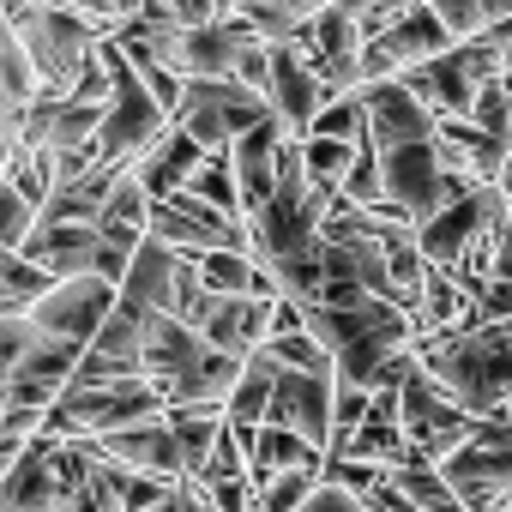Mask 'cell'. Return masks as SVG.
Segmentation results:
<instances>
[{
  "mask_svg": "<svg viewBox=\"0 0 512 512\" xmlns=\"http://www.w3.org/2000/svg\"><path fill=\"white\" fill-rule=\"evenodd\" d=\"M362 416H368V386H344V380H332V440L350 434Z\"/></svg>",
  "mask_w": 512,
  "mask_h": 512,
  "instance_id": "cell-39",
  "label": "cell"
},
{
  "mask_svg": "<svg viewBox=\"0 0 512 512\" xmlns=\"http://www.w3.org/2000/svg\"><path fill=\"white\" fill-rule=\"evenodd\" d=\"M91 452L109 458V464H121V470H145V476H169V482H181V452H175V434H169L163 416L133 422V428H115V434H97Z\"/></svg>",
  "mask_w": 512,
  "mask_h": 512,
  "instance_id": "cell-17",
  "label": "cell"
},
{
  "mask_svg": "<svg viewBox=\"0 0 512 512\" xmlns=\"http://www.w3.org/2000/svg\"><path fill=\"white\" fill-rule=\"evenodd\" d=\"M272 7H278V13H290L296 25H308V19H314V13L326 7V0H272Z\"/></svg>",
  "mask_w": 512,
  "mask_h": 512,
  "instance_id": "cell-44",
  "label": "cell"
},
{
  "mask_svg": "<svg viewBox=\"0 0 512 512\" xmlns=\"http://www.w3.org/2000/svg\"><path fill=\"white\" fill-rule=\"evenodd\" d=\"M241 43H260V37L247 31V19H241V13L211 19V25H193V31H181L175 73H181V79H229V67H235Z\"/></svg>",
  "mask_w": 512,
  "mask_h": 512,
  "instance_id": "cell-18",
  "label": "cell"
},
{
  "mask_svg": "<svg viewBox=\"0 0 512 512\" xmlns=\"http://www.w3.org/2000/svg\"><path fill=\"white\" fill-rule=\"evenodd\" d=\"M398 428H404V440L422 452V464H440L446 452H458V446L470 440L476 416H464L452 398H440L434 380H428V374L416 368V356H410V374L398 380Z\"/></svg>",
  "mask_w": 512,
  "mask_h": 512,
  "instance_id": "cell-7",
  "label": "cell"
},
{
  "mask_svg": "<svg viewBox=\"0 0 512 512\" xmlns=\"http://www.w3.org/2000/svg\"><path fill=\"white\" fill-rule=\"evenodd\" d=\"M266 115H272V103L235 79H181V103H175L169 127H181L199 151H223L235 133H247Z\"/></svg>",
  "mask_w": 512,
  "mask_h": 512,
  "instance_id": "cell-5",
  "label": "cell"
},
{
  "mask_svg": "<svg viewBox=\"0 0 512 512\" xmlns=\"http://www.w3.org/2000/svg\"><path fill=\"white\" fill-rule=\"evenodd\" d=\"M260 350H266V356H272L278 368H302V374H332V356H326V350H320V344H314V338H308L302 326H296V332H272V338H266Z\"/></svg>",
  "mask_w": 512,
  "mask_h": 512,
  "instance_id": "cell-30",
  "label": "cell"
},
{
  "mask_svg": "<svg viewBox=\"0 0 512 512\" xmlns=\"http://www.w3.org/2000/svg\"><path fill=\"white\" fill-rule=\"evenodd\" d=\"M410 7H416V0H362L356 31H362V37H380V31H386V25H398Z\"/></svg>",
  "mask_w": 512,
  "mask_h": 512,
  "instance_id": "cell-41",
  "label": "cell"
},
{
  "mask_svg": "<svg viewBox=\"0 0 512 512\" xmlns=\"http://www.w3.org/2000/svg\"><path fill=\"white\" fill-rule=\"evenodd\" d=\"M272 380H278V362H272L266 350H247V356H241V374H235V386H229V398H223V422L260 428V422H266Z\"/></svg>",
  "mask_w": 512,
  "mask_h": 512,
  "instance_id": "cell-23",
  "label": "cell"
},
{
  "mask_svg": "<svg viewBox=\"0 0 512 512\" xmlns=\"http://www.w3.org/2000/svg\"><path fill=\"white\" fill-rule=\"evenodd\" d=\"M422 7L446 25L452 43H458V37H476V31H488V25H500V19H512V0H422Z\"/></svg>",
  "mask_w": 512,
  "mask_h": 512,
  "instance_id": "cell-25",
  "label": "cell"
},
{
  "mask_svg": "<svg viewBox=\"0 0 512 512\" xmlns=\"http://www.w3.org/2000/svg\"><path fill=\"white\" fill-rule=\"evenodd\" d=\"M151 512H205V500H199V488H193V482H175Z\"/></svg>",
  "mask_w": 512,
  "mask_h": 512,
  "instance_id": "cell-43",
  "label": "cell"
},
{
  "mask_svg": "<svg viewBox=\"0 0 512 512\" xmlns=\"http://www.w3.org/2000/svg\"><path fill=\"white\" fill-rule=\"evenodd\" d=\"M440 49H452V37H446V25L416 0L398 25H386L380 37H362L356 73H362V85H368V79H398L404 67H422V61H434Z\"/></svg>",
  "mask_w": 512,
  "mask_h": 512,
  "instance_id": "cell-10",
  "label": "cell"
},
{
  "mask_svg": "<svg viewBox=\"0 0 512 512\" xmlns=\"http://www.w3.org/2000/svg\"><path fill=\"white\" fill-rule=\"evenodd\" d=\"M199 157H205V151H199L181 127H169L151 151H139V157H133V181L145 187V199H163V193L187 187V175L199 169Z\"/></svg>",
  "mask_w": 512,
  "mask_h": 512,
  "instance_id": "cell-22",
  "label": "cell"
},
{
  "mask_svg": "<svg viewBox=\"0 0 512 512\" xmlns=\"http://www.w3.org/2000/svg\"><path fill=\"white\" fill-rule=\"evenodd\" d=\"M25 344H31V320H25L19 308H0V410L13 404L7 380H13V362L25 356Z\"/></svg>",
  "mask_w": 512,
  "mask_h": 512,
  "instance_id": "cell-36",
  "label": "cell"
},
{
  "mask_svg": "<svg viewBox=\"0 0 512 512\" xmlns=\"http://www.w3.org/2000/svg\"><path fill=\"white\" fill-rule=\"evenodd\" d=\"M103 482L115 488V500H121V512H151L175 482L169 476H145V470H121V464H109L103 458Z\"/></svg>",
  "mask_w": 512,
  "mask_h": 512,
  "instance_id": "cell-29",
  "label": "cell"
},
{
  "mask_svg": "<svg viewBox=\"0 0 512 512\" xmlns=\"http://www.w3.org/2000/svg\"><path fill=\"white\" fill-rule=\"evenodd\" d=\"M266 422L302 434L308 446H332V374H302V368H278L272 398H266Z\"/></svg>",
  "mask_w": 512,
  "mask_h": 512,
  "instance_id": "cell-11",
  "label": "cell"
},
{
  "mask_svg": "<svg viewBox=\"0 0 512 512\" xmlns=\"http://www.w3.org/2000/svg\"><path fill=\"white\" fill-rule=\"evenodd\" d=\"M175 272H181V253L145 235V241L133 247V260H127L115 296H121L127 308H139V314H169V302H175Z\"/></svg>",
  "mask_w": 512,
  "mask_h": 512,
  "instance_id": "cell-20",
  "label": "cell"
},
{
  "mask_svg": "<svg viewBox=\"0 0 512 512\" xmlns=\"http://www.w3.org/2000/svg\"><path fill=\"white\" fill-rule=\"evenodd\" d=\"M308 133H320V139H344V145H356V139H368V115H362V103H356V91H344V97H326L320 109H314V121H308ZM302 133V139H308Z\"/></svg>",
  "mask_w": 512,
  "mask_h": 512,
  "instance_id": "cell-27",
  "label": "cell"
},
{
  "mask_svg": "<svg viewBox=\"0 0 512 512\" xmlns=\"http://www.w3.org/2000/svg\"><path fill=\"white\" fill-rule=\"evenodd\" d=\"M506 55H512V49H506Z\"/></svg>",
  "mask_w": 512,
  "mask_h": 512,
  "instance_id": "cell-51",
  "label": "cell"
},
{
  "mask_svg": "<svg viewBox=\"0 0 512 512\" xmlns=\"http://www.w3.org/2000/svg\"><path fill=\"white\" fill-rule=\"evenodd\" d=\"M145 235L163 241V247H175V253H205V247H235V253H247V223L211 211V205L193 199L187 187L151 199V211H145Z\"/></svg>",
  "mask_w": 512,
  "mask_h": 512,
  "instance_id": "cell-8",
  "label": "cell"
},
{
  "mask_svg": "<svg viewBox=\"0 0 512 512\" xmlns=\"http://www.w3.org/2000/svg\"><path fill=\"white\" fill-rule=\"evenodd\" d=\"M284 121L278 115H266V121H253L247 133H235L229 145H223V157H229V175H235V199H241V217L247 211H260L266 199H272V187H278V151H284Z\"/></svg>",
  "mask_w": 512,
  "mask_h": 512,
  "instance_id": "cell-12",
  "label": "cell"
},
{
  "mask_svg": "<svg viewBox=\"0 0 512 512\" xmlns=\"http://www.w3.org/2000/svg\"><path fill=\"white\" fill-rule=\"evenodd\" d=\"M49 284H55V278H49L43 266L19 260V253H0V290H7V308H19V314H25Z\"/></svg>",
  "mask_w": 512,
  "mask_h": 512,
  "instance_id": "cell-32",
  "label": "cell"
},
{
  "mask_svg": "<svg viewBox=\"0 0 512 512\" xmlns=\"http://www.w3.org/2000/svg\"><path fill=\"white\" fill-rule=\"evenodd\" d=\"M193 272H199V284H205L211 296H247V290H253V260H247V253H235V247H205V253H193Z\"/></svg>",
  "mask_w": 512,
  "mask_h": 512,
  "instance_id": "cell-24",
  "label": "cell"
},
{
  "mask_svg": "<svg viewBox=\"0 0 512 512\" xmlns=\"http://www.w3.org/2000/svg\"><path fill=\"white\" fill-rule=\"evenodd\" d=\"M79 350H85V344L37 338V332H31V344H25V356L13 362V380H7L13 404H25V410H49V404L67 392V380H73V368H79Z\"/></svg>",
  "mask_w": 512,
  "mask_h": 512,
  "instance_id": "cell-16",
  "label": "cell"
},
{
  "mask_svg": "<svg viewBox=\"0 0 512 512\" xmlns=\"http://www.w3.org/2000/svg\"><path fill=\"white\" fill-rule=\"evenodd\" d=\"M320 464H326V452L308 446L302 434L278 428V422H260V428L247 434V488L272 482L278 470H320Z\"/></svg>",
  "mask_w": 512,
  "mask_h": 512,
  "instance_id": "cell-21",
  "label": "cell"
},
{
  "mask_svg": "<svg viewBox=\"0 0 512 512\" xmlns=\"http://www.w3.org/2000/svg\"><path fill=\"white\" fill-rule=\"evenodd\" d=\"M31 97H37V73H31L25 49L7 43V49H0V109H25Z\"/></svg>",
  "mask_w": 512,
  "mask_h": 512,
  "instance_id": "cell-34",
  "label": "cell"
},
{
  "mask_svg": "<svg viewBox=\"0 0 512 512\" xmlns=\"http://www.w3.org/2000/svg\"><path fill=\"white\" fill-rule=\"evenodd\" d=\"M187 193H193V199H205V205H211V211H223V217H241L235 175H229V157H223V151H205V157H199V169L187 175Z\"/></svg>",
  "mask_w": 512,
  "mask_h": 512,
  "instance_id": "cell-26",
  "label": "cell"
},
{
  "mask_svg": "<svg viewBox=\"0 0 512 512\" xmlns=\"http://www.w3.org/2000/svg\"><path fill=\"white\" fill-rule=\"evenodd\" d=\"M235 7H241V0H211V19H229Z\"/></svg>",
  "mask_w": 512,
  "mask_h": 512,
  "instance_id": "cell-47",
  "label": "cell"
},
{
  "mask_svg": "<svg viewBox=\"0 0 512 512\" xmlns=\"http://www.w3.org/2000/svg\"><path fill=\"white\" fill-rule=\"evenodd\" d=\"M338 199L344 205H380L386 193H380V151H374V139H356V157H350V169L338 175Z\"/></svg>",
  "mask_w": 512,
  "mask_h": 512,
  "instance_id": "cell-28",
  "label": "cell"
},
{
  "mask_svg": "<svg viewBox=\"0 0 512 512\" xmlns=\"http://www.w3.org/2000/svg\"><path fill=\"white\" fill-rule=\"evenodd\" d=\"M416 368L434 380L440 398H452L464 416H500L512 398V344L500 326H446L410 338Z\"/></svg>",
  "mask_w": 512,
  "mask_h": 512,
  "instance_id": "cell-1",
  "label": "cell"
},
{
  "mask_svg": "<svg viewBox=\"0 0 512 512\" xmlns=\"http://www.w3.org/2000/svg\"><path fill=\"white\" fill-rule=\"evenodd\" d=\"M500 61H506V49H494L488 37H458V43L440 49L434 61L404 67L398 85H404L422 109H434V115L446 121V115H464V109H470L476 85H488V79L500 73Z\"/></svg>",
  "mask_w": 512,
  "mask_h": 512,
  "instance_id": "cell-4",
  "label": "cell"
},
{
  "mask_svg": "<svg viewBox=\"0 0 512 512\" xmlns=\"http://www.w3.org/2000/svg\"><path fill=\"white\" fill-rule=\"evenodd\" d=\"M494 187H500V199L512 205V151H506V163H500V175H494Z\"/></svg>",
  "mask_w": 512,
  "mask_h": 512,
  "instance_id": "cell-45",
  "label": "cell"
},
{
  "mask_svg": "<svg viewBox=\"0 0 512 512\" xmlns=\"http://www.w3.org/2000/svg\"><path fill=\"white\" fill-rule=\"evenodd\" d=\"M314 482H320V470H278L272 482L253 488V506H260V512H296L314 494Z\"/></svg>",
  "mask_w": 512,
  "mask_h": 512,
  "instance_id": "cell-33",
  "label": "cell"
},
{
  "mask_svg": "<svg viewBox=\"0 0 512 512\" xmlns=\"http://www.w3.org/2000/svg\"><path fill=\"white\" fill-rule=\"evenodd\" d=\"M464 121H470V127H482V133H494V139H512V115H506V91H500V79L476 85V97H470Z\"/></svg>",
  "mask_w": 512,
  "mask_h": 512,
  "instance_id": "cell-37",
  "label": "cell"
},
{
  "mask_svg": "<svg viewBox=\"0 0 512 512\" xmlns=\"http://www.w3.org/2000/svg\"><path fill=\"white\" fill-rule=\"evenodd\" d=\"M163 13H169L181 31H193V25H211V0H163Z\"/></svg>",
  "mask_w": 512,
  "mask_h": 512,
  "instance_id": "cell-42",
  "label": "cell"
},
{
  "mask_svg": "<svg viewBox=\"0 0 512 512\" xmlns=\"http://www.w3.org/2000/svg\"><path fill=\"white\" fill-rule=\"evenodd\" d=\"M374 151H380V193H386L410 223L434 217L440 205H452V199H464V193L476 187V181H464V175H452V169L434 163V139L374 145Z\"/></svg>",
  "mask_w": 512,
  "mask_h": 512,
  "instance_id": "cell-6",
  "label": "cell"
},
{
  "mask_svg": "<svg viewBox=\"0 0 512 512\" xmlns=\"http://www.w3.org/2000/svg\"><path fill=\"white\" fill-rule=\"evenodd\" d=\"M494 79H500V91H506V115H512V55L500 61V73H494Z\"/></svg>",
  "mask_w": 512,
  "mask_h": 512,
  "instance_id": "cell-46",
  "label": "cell"
},
{
  "mask_svg": "<svg viewBox=\"0 0 512 512\" xmlns=\"http://www.w3.org/2000/svg\"><path fill=\"white\" fill-rule=\"evenodd\" d=\"M229 79L266 97V79H272V49H266V43H241V55H235V67H229Z\"/></svg>",
  "mask_w": 512,
  "mask_h": 512,
  "instance_id": "cell-38",
  "label": "cell"
},
{
  "mask_svg": "<svg viewBox=\"0 0 512 512\" xmlns=\"http://www.w3.org/2000/svg\"><path fill=\"white\" fill-rule=\"evenodd\" d=\"M434 470L464 512H506L512 506V428L500 416H476L470 440L446 452Z\"/></svg>",
  "mask_w": 512,
  "mask_h": 512,
  "instance_id": "cell-3",
  "label": "cell"
},
{
  "mask_svg": "<svg viewBox=\"0 0 512 512\" xmlns=\"http://www.w3.org/2000/svg\"><path fill=\"white\" fill-rule=\"evenodd\" d=\"M500 422H506V428H512V398H506V404H500Z\"/></svg>",
  "mask_w": 512,
  "mask_h": 512,
  "instance_id": "cell-49",
  "label": "cell"
},
{
  "mask_svg": "<svg viewBox=\"0 0 512 512\" xmlns=\"http://www.w3.org/2000/svg\"><path fill=\"white\" fill-rule=\"evenodd\" d=\"M356 103H362V115H368V139H374V145L434 139V127H440V115L422 109L398 79H368V85H356Z\"/></svg>",
  "mask_w": 512,
  "mask_h": 512,
  "instance_id": "cell-15",
  "label": "cell"
},
{
  "mask_svg": "<svg viewBox=\"0 0 512 512\" xmlns=\"http://www.w3.org/2000/svg\"><path fill=\"white\" fill-rule=\"evenodd\" d=\"M266 320H272V302H260V296H211V308L199 314V338L211 344V350H223V356H247V350H260L266 344Z\"/></svg>",
  "mask_w": 512,
  "mask_h": 512,
  "instance_id": "cell-19",
  "label": "cell"
},
{
  "mask_svg": "<svg viewBox=\"0 0 512 512\" xmlns=\"http://www.w3.org/2000/svg\"><path fill=\"white\" fill-rule=\"evenodd\" d=\"M199 488V500L211 506V512H247L253 506V488H247V476H223V482H193Z\"/></svg>",
  "mask_w": 512,
  "mask_h": 512,
  "instance_id": "cell-40",
  "label": "cell"
},
{
  "mask_svg": "<svg viewBox=\"0 0 512 512\" xmlns=\"http://www.w3.org/2000/svg\"><path fill=\"white\" fill-rule=\"evenodd\" d=\"M115 308V284L109 278H97V272H85V278H55L31 308H25V320H31V332L37 338H67V344H91V332L103 326V314Z\"/></svg>",
  "mask_w": 512,
  "mask_h": 512,
  "instance_id": "cell-9",
  "label": "cell"
},
{
  "mask_svg": "<svg viewBox=\"0 0 512 512\" xmlns=\"http://www.w3.org/2000/svg\"><path fill=\"white\" fill-rule=\"evenodd\" d=\"M13 253L43 266L49 278H85L103 260V235H97V223H31V235Z\"/></svg>",
  "mask_w": 512,
  "mask_h": 512,
  "instance_id": "cell-14",
  "label": "cell"
},
{
  "mask_svg": "<svg viewBox=\"0 0 512 512\" xmlns=\"http://www.w3.org/2000/svg\"><path fill=\"white\" fill-rule=\"evenodd\" d=\"M0 7H31V0H0Z\"/></svg>",
  "mask_w": 512,
  "mask_h": 512,
  "instance_id": "cell-50",
  "label": "cell"
},
{
  "mask_svg": "<svg viewBox=\"0 0 512 512\" xmlns=\"http://www.w3.org/2000/svg\"><path fill=\"white\" fill-rule=\"evenodd\" d=\"M13 43V25H7V7H0V49H7Z\"/></svg>",
  "mask_w": 512,
  "mask_h": 512,
  "instance_id": "cell-48",
  "label": "cell"
},
{
  "mask_svg": "<svg viewBox=\"0 0 512 512\" xmlns=\"http://www.w3.org/2000/svg\"><path fill=\"white\" fill-rule=\"evenodd\" d=\"M266 49H272L266 103H272V115L284 121V133H290V139H302V133H308V121H314V109L326 103V85L314 79V67H308L302 43H266Z\"/></svg>",
  "mask_w": 512,
  "mask_h": 512,
  "instance_id": "cell-13",
  "label": "cell"
},
{
  "mask_svg": "<svg viewBox=\"0 0 512 512\" xmlns=\"http://www.w3.org/2000/svg\"><path fill=\"white\" fill-rule=\"evenodd\" d=\"M302 145V169H308V181H320V187H338V175L350 169V157H356V145H344V139H320V133H308V139H296Z\"/></svg>",
  "mask_w": 512,
  "mask_h": 512,
  "instance_id": "cell-31",
  "label": "cell"
},
{
  "mask_svg": "<svg viewBox=\"0 0 512 512\" xmlns=\"http://www.w3.org/2000/svg\"><path fill=\"white\" fill-rule=\"evenodd\" d=\"M7 25H13V43L25 49V61H31V73H37V91L67 97L73 73H79L85 55L97 49V25H85L73 7H61V0L7 7Z\"/></svg>",
  "mask_w": 512,
  "mask_h": 512,
  "instance_id": "cell-2",
  "label": "cell"
},
{
  "mask_svg": "<svg viewBox=\"0 0 512 512\" xmlns=\"http://www.w3.org/2000/svg\"><path fill=\"white\" fill-rule=\"evenodd\" d=\"M31 223H37V205H31L7 175H0V253H13V247L31 235Z\"/></svg>",
  "mask_w": 512,
  "mask_h": 512,
  "instance_id": "cell-35",
  "label": "cell"
}]
</instances>
